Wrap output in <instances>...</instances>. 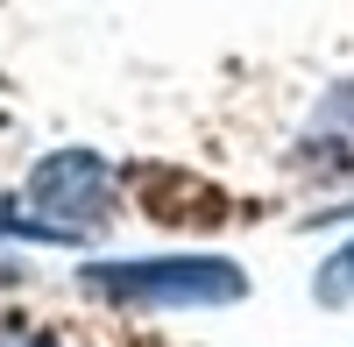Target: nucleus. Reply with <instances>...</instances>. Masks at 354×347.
Here are the masks:
<instances>
[{
	"label": "nucleus",
	"mask_w": 354,
	"mask_h": 347,
	"mask_svg": "<svg viewBox=\"0 0 354 347\" xmlns=\"http://www.w3.org/2000/svg\"><path fill=\"white\" fill-rule=\"evenodd\" d=\"M312 135H333V142H354V78L333 85L326 100L312 106Z\"/></svg>",
	"instance_id": "nucleus-5"
},
{
	"label": "nucleus",
	"mask_w": 354,
	"mask_h": 347,
	"mask_svg": "<svg viewBox=\"0 0 354 347\" xmlns=\"http://www.w3.org/2000/svg\"><path fill=\"white\" fill-rule=\"evenodd\" d=\"M21 198L36 206V220L57 241H85V234H100V227L113 220L121 178H113V163L93 156V149H50L36 170H28Z\"/></svg>",
	"instance_id": "nucleus-2"
},
{
	"label": "nucleus",
	"mask_w": 354,
	"mask_h": 347,
	"mask_svg": "<svg viewBox=\"0 0 354 347\" xmlns=\"http://www.w3.org/2000/svg\"><path fill=\"white\" fill-rule=\"evenodd\" d=\"M0 347H57L50 333H0Z\"/></svg>",
	"instance_id": "nucleus-6"
},
{
	"label": "nucleus",
	"mask_w": 354,
	"mask_h": 347,
	"mask_svg": "<svg viewBox=\"0 0 354 347\" xmlns=\"http://www.w3.org/2000/svg\"><path fill=\"white\" fill-rule=\"evenodd\" d=\"M312 298L326 305V312H340V305H354V241H340L326 263H319V276H312Z\"/></svg>",
	"instance_id": "nucleus-4"
},
{
	"label": "nucleus",
	"mask_w": 354,
	"mask_h": 347,
	"mask_svg": "<svg viewBox=\"0 0 354 347\" xmlns=\"http://www.w3.org/2000/svg\"><path fill=\"white\" fill-rule=\"evenodd\" d=\"M142 206L177 220V206H192V213H220V191L213 185H198V178H177V170H149L142 178Z\"/></svg>",
	"instance_id": "nucleus-3"
},
{
	"label": "nucleus",
	"mask_w": 354,
	"mask_h": 347,
	"mask_svg": "<svg viewBox=\"0 0 354 347\" xmlns=\"http://www.w3.org/2000/svg\"><path fill=\"white\" fill-rule=\"evenodd\" d=\"M85 298L135 305V312H205V305H241L248 270L227 255H149V263H93L78 276Z\"/></svg>",
	"instance_id": "nucleus-1"
}]
</instances>
